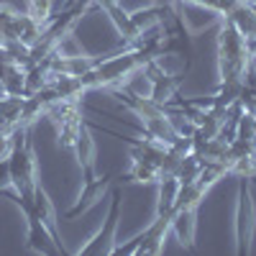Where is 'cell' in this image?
<instances>
[{
    "instance_id": "obj_10",
    "label": "cell",
    "mask_w": 256,
    "mask_h": 256,
    "mask_svg": "<svg viewBox=\"0 0 256 256\" xmlns=\"http://www.w3.org/2000/svg\"><path fill=\"white\" fill-rule=\"evenodd\" d=\"M26 223H28L26 244H28L31 251H36V254H67V251H64V246L52 236V230H49L44 223H41V220L26 218Z\"/></svg>"
},
{
    "instance_id": "obj_4",
    "label": "cell",
    "mask_w": 256,
    "mask_h": 256,
    "mask_svg": "<svg viewBox=\"0 0 256 256\" xmlns=\"http://www.w3.org/2000/svg\"><path fill=\"white\" fill-rule=\"evenodd\" d=\"M118 218H120V187H113V202H110V212L105 223L100 226V230L84 244L77 254L80 256H108L113 254L116 246V233H118Z\"/></svg>"
},
{
    "instance_id": "obj_1",
    "label": "cell",
    "mask_w": 256,
    "mask_h": 256,
    "mask_svg": "<svg viewBox=\"0 0 256 256\" xmlns=\"http://www.w3.org/2000/svg\"><path fill=\"white\" fill-rule=\"evenodd\" d=\"M13 148L8 154V172H10V187H13V200L26 210L34 200V192L38 187L36 182V156H34V144L28 138L26 126H16L13 131Z\"/></svg>"
},
{
    "instance_id": "obj_18",
    "label": "cell",
    "mask_w": 256,
    "mask_h": 256,
    "mask_svg": "<svg viewBox=\"0 0 256 256\" xmlns=\"http://www.w3.org/2000/svg\"><path fill=\"white\" fill-rule=\"evenodd\" d=\"M208 187L200 184L198 180L195 182H187V184H180V192H177V202H174V210H182V208H195L202 202Z\"/></svg>"
},
{
    "instance_id": "obj_7",
    "label": "cell",
    "mask_w": 256,
    "mask_h": 256,
    "mask_svg": "<svg viewBox=\"0 0 256 256\" xmlns=\"http://www.w3.org/2000/svg\"><path fill=\"white\" fill-rule=\"evenodd\" d=\"M141 72L148 80V84H152V90H148V98H152V100H156V102L164 105V102H169V100L174 98V92H177V77L174 74H166L156 64V59L146 62L144 67H141Z\"/></svg>"
},
{
    "instance_id": "obj_21",
    "label": "cell",
    "mask_w": 256,
    "mask_h": 256,
    "mask_svg": "<svg viewBox=\"0 0 256 256\" xmlns=\"http://www.w3.org/2000/svg\"><path fill=\"white\" fill-rule=\"evenodd\" d=\"M200 166H202V162L190 152V154L180 162V169H177V180H180V184L195 182V180L200 177Z\"/></svg>"
},
{
    "instance_id": "obj_23",
    "label": "cell",
    "mask_w": 256,
    "mask_h": 256,
    "mask_svg": "<svg viewBox=\"0 0 256 256\" xmlns=\"http://www.w3.org/2000/svg\"><path fill=\"white\" fill-rule=\"evenodd\" d=\"M6 187H10V172H8V159L0 162V192Z\"/></svg>"
},
{
    "instance_id": "obj_15",
    "label": "cell",
    "mask_w": 256,
    "mask_h": 256,
    "mask_svg": "<svg viewBox=\"0 0 256 256\" xmlns=\"http://www.w3.org/2000/svg\"><path fill=\"white\" fill-rule=\"evenodd\" d=\"M144 123V131H146V136H152L154 141H159V144H164V146H169L180 134H177V128H174V123L169 120V116H154V118H144L141 120Z\"/></svg>"
},
{
    "instance_id": "obj_14",
    "label": "cell",
    "mask_w": 256,
    "mask_h": 256,
    "mask_svg": "<svg viewBox=\"0 0 256 256\" xmlns=\"http://www.w3.org/2000/svg\"><path fill=\"white\" fill-rule=\"evenodd\" d=\"M182 10H184L182 20L190 31H202V28H208L210 24L218 20V13L208 6H202V3H182Z\"/></svg>"
},
{
    "instance_id": "obj_8",
    "label": "cell",
    "mask_w": 256,
    "mask_h": 256,
    "mask_svg": "<svg viewBox=\"0 0 256 256\" xmlns=\"http://www.w3.org/2000/svg\"><path fill=\"white\" fill-rule=\"evenodd\" d=\"M110 180H113V174H110V172H105L102 177L88 174V177H84V187H82V192H80L77 205H74L72 210H67V216H64V218L72 220V218L82 216L84 210H90L92 205H98V202L102 200V195H105V190L110 187Z\"/></svg>"
},
{
    "instance_id": "obj_13",
    "label": "cell",
    "mask_w": 256,
    "mask_h": 256,
    "mask_svg": "<svg viewBox=\"0 0 256 256\" xmlns=\"http://www.w3.org/2000/svg\"><path fill=\"white\" fill-rule=\"evenodd\" d=\"M72 152H74V156H77V162H80V166H82L84 177L92 174V166H95V138H92V134H90L88 123H82L80 136H77V141H74Z\"/></svg>"
},
{
    "instance_id": "obj_3",
    "label": "cell",
    "mask_w": 256,
    "mask_h": 256,
    "mask_svg": "<svg viewBox=\"0 0 256 256\" xmlns=\"http://www.w3.org/2000/svg\"><path fill=\"white\" fill-rule=\"evenodd\" d=\"M141 59L138 54L128 46L126 52L120 54H113V56H100V62L90 72H84L80 80L84 84V90H95V88H116V84H123L131 74L141 72Z\"/></svg>"
},
{
    "instance_id": "obj_12",
    "label": "cell",
    "mask_w": 256,
    "mask_h": 256,
    "mask_svg": "<svg viewBox=\"0 0 256 256\" xmlns=\"http://www.w3.org/2000/svg\"><path fill=\"white\" fill-rule=\"evenodd\" d=\"M126 180H134V182H159V166L154 162H148L138 148L131 144V169H128Z\"/></svg>"
},
{
    "instance_id": "obj_9",
    "label": "cell",
    "mask_w": 256,
    "mask_h": 256,
    "mask_svg": "<svg viewBox=\"0 0 256 256\" xmlns=\"http://www.w3.org/2000/svg\"><path fill=\"white\" fill-rule=\"evenodd\" d=\"M26 212V218H36V220H41L49 230H52V236L59 241V223H56V212H54V205H52V200H49V195L44 190H41V184L36 187V192H34V200H31V205L24 210ZM62 244V241H59Z\"/></svg>"
},
{
    "instance_id": "obj_5",
    "label": "cell",
    "mask_w": 256,
    "mask_h": 256,
    "mask_svg": "<svg viewBox=\"0 0 256 256\" xmlns=\"http://www.w3.org/2000/svg\"><path fill=\"white\" fill-rule=\"evenodd\" d=\"M248 177H238V202H236V254H248V238L256 220V205L251 200Z\"/></svg>"
},
{
    "instance_id": "obj_11",
    "label": "cell",
    "mask_w": 256,
    "mask_h": 256,
    "mask_svg": "<svg viewBox=\"0 0 256 256\" xmlns=\"http://www.w3.org/2000/svg\"><path fill=\"white\" fill-rule=\"evenodd\" d=\"M195 208H182V210H174L172 212V226L169 230L180 238L182 246H187L190 251L195 248Z\"/></svg>"
},
{
    "instance_id": "obj_19",
    "label": "cell",
    "mask_w": 256,
    "mask_h": 256,
    "mask_svg": "<svg viewBox=\"0 0 256 256\" xmlns=\"http://www.w3.org/2000/svg\"><path fill=\"white\" fill-rule=\"evenodd\" d=\"M82 116H74V118H67L64 123L54 126L56 128V138H59V148H74V141L80 136V128H82Z\"/></svg>"
},
{
    "instance_id": "obj_16",
    "label": "cell",
    "mask_w": 256,
    "mask_h": 256,
    "mask_svg": "<svg viewBox=\"0 0 256 256\" xmlns=\"http://www.w3.org/2000/svg\"><path fill=\"white\" fill-rule=\"evenodd\" d=\"M49 82L54 84V90L62 100H80L84 92L82 80L72 77V74H49Z\"/></svg>"
},
{
    "instance_id": "obj_6",
    "label": "cell",
    "mask_w": 256,
    "mask_h": 256,
    "mask_svg": "<svg viewBox=\"0 0 256 256\" xmlns=\"http://www.w3.org/2000/svg\"><path fill=\"white\" fill-rule=\"evenodd\" d=\"M169 226H172V212H162V216L156 212V218L138 233L136 256H156V254H162Z\"/></svg>"
},
{
    "instance_id": "obj_2",
    "label": "cell",
    "mask_w": 256,
    "mask_h": 256,
    "mask_svg": "<svg viewBox=\"0 0 256 256\" xmlns=\"http://www.w3.org/2000/svg\"><path fill=\"white\" fill-rule=\"evenodd\" d=\"M251 64V49L248 38L223 18L220 31H218V72L220 82H244V74Z\"/></svg>"
},
{
    "instance_id": "obj_17",
    "label": "cell",
    "mask_w": 256,
    "mask_h": 256,
    "mask_svg": "<svg viewBox=\"0 0 256 256\" xmlns=\"http://www.w3.org/2000/svg\"><path fill=\"white\" fill-rule=\"evenodd\" d=\"M177 192H180V180L177 177H162L159 180V202H156V212H174V202H177Z\"/></svg>"
},
{
    "instance_id": "obj_20",
    "label": "cell",
    "mask_w": 256,
    "mask_h": 256,
    "mask_svg": "<svg viewBox=\"0 0 256 256\" xmlns=\"http://www.w3.org/2000/svg\"><path fill=\"white\" fill-rule=\"evenodd\" d=\"M226 174H230V169H228V164H226L223 159H208V162H202V166H200L198 182L205 184V187H210V184H216V182H218L220 177H226Z\"/></svg>"
},
{
    "instance_id": "obj_22",
    "label": "cell",
    "mask_w": 256,
    "mask_h": 256,
    "mask_svg": "<svg viewBox=\"0 0 256 256\" xmlns=\"http://www.w3.org/2000/svg\"><path fill=\"white\" fill-rule=\"evenodd\" d=\"M52 10H54V0H28V8H26V13L31 18H36L38 24H44V26L54 18Z\"/></svg>"
}]
</instances>
